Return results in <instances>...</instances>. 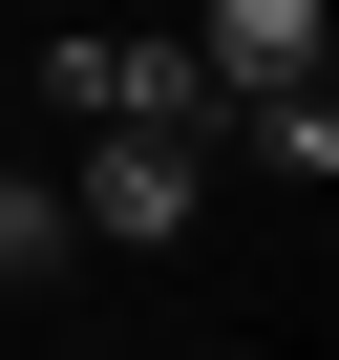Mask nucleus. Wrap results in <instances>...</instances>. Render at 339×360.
<instances>
[{
    "instance_id": "obj_1",
    "label": "nucleus",
    "mask_w": 339,
    "mask_h": 360,
    "mask_svg": "<svg viewBox=\"0 0 339 360\" xmlns=\"http://www.w3.org/2000/svg\"><path fill=\"white\" fill-rule=\"evenodd\" d=\"M212 212V148H85V191H64V233H106V255H170Z\"/></svg>"
},
{
    "instance_id": "obj_2",
    "label": "nucleus",
    "mask_w": 339,
    "mask_h": 360,
    "mask_svg": "<svg viewBox=\"0 0 339 360\" xmlns=\"http://www.w3.org/2000/svg\"><path fill=\"white\" fill-rule=\"evenodd\" d=\"M234 148L276 169V191H339V106H318V85H297V106H234Z\"/></svg>"
},
{
    "instance_id": "obj_3",
    "label": "nucleus",
    "mask_w": 339,
    "mask_h": 360,
    "mask_svg": "<svg viewBox=\"0 0 339 360\" xmlns=\"http://www.w3.org/2000/svg\"><path fill=\"white\" fill-rule=\"evenodd\" d=\"M85 233H64V191H43V169H0V297H22V276H64Z\"/></svg>"
},
{
    "instance_id": "obj_4",
    "label": "nucleus",
    "mask_w": 339,
    "mask_h": 360,
    "mask_svg": "<svg viewBox=\"0 0 339 360\" xmlns=\"http://www.w3.org/2000/svg\"><path fill=\"white\" fill-rule=\"evenodd\" d=\"M148 22H191V0H148Z\"/></svg>"
}]
</instances>
